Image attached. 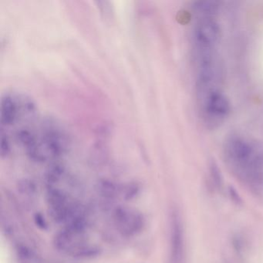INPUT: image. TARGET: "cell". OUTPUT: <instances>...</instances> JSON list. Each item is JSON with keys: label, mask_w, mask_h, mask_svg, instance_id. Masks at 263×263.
<instances>
[{"label": "cell", "mask_w": 263, "mask_h": 263, "mask_svg": "<svg viewBox=\"0 0 263 263\" xmlns=\"http://www.w3.org/2000/svg\"><path fill=\"white\" fill-rule=\"evenodd\" d=\"M201 116L208 127H218L229 118L231 104L219 85L196 87Z\"/></svg>", "instance_id": "cell-4"}, {"label": "cell", "mask_w": 263, "mask_h": 263, "mask_svg": "<svg viewBox=\"0 0 263 263\" xmlns=\"http://www.w3.org/2000/svg\"><path fill=\"white\" fill-rule=\"evenodd\" d=\"M35 221H36V224L41 229H45L47 227V222H46L45 219L41 214L36 215Z\"/></svg>", "instance_id": "cell-12"}, {"label": "cell", "mask_w": 263, "mask_h": 263, "mask_svg": "<svg viewBox=\"0 0 263 263\" xmlns=\"http://www.w3.org/2000/svg\"><path fill=\"white\" fill-rule=\"evenodd\" d=\"M16 138L27 156L37 163L61 158L68 150L70 138L65 129L53 118H44L16 132Z\"/></svg>", "instance_id": "cell-1"}, {"label": "cell", "mask_w": 263, "mask_h": 263, "mask_svg": "<svg viewBox=\"0 0 263 263\" xmlns=\"http://www.w3.org/2000/svg\"><path fill=\"white\" fill-rule=\"evenodd\" d=\"M37 107L34 101L24 93H7L1 100V130L12 127L16 130L36 121Z\"/></svg>", "instance_id": "cell-3"}, {"label": "cell", "mask_w": 263, "mask_h": 263, "mask_svg": "<svg viewBox=\"0 0 263 263\" xmlns=\"http://www.w3.org/2000/svg\"><path fill=\"white\" fill-rule=\"evenodd\" d=\"M19 189L22 195H26L27 196L31 197V198L33 195H36V190L35 184L28 180L21 181L20 183Z\"/></svg>", "instance_id": "cell-10"}, {"label": "cell", "mask_w": 263, "mask_h": 263, "mask_svg": "<svg viewBox=\"0 0 263 263\" xmlns=\"http://www.w3.org/2000/svg\"><path fill=\"white\" fill-rule=\"evenodd\" d=\"M87 229L77 226H64L55 235L53 245L61 253L76 258H91L98 256L100 249L89 242Z\"/></svg>", "instance_id": "cell-5"}, {"label": "cell", "mask_w": 263, "mask_h": 263, "mask_svg": "<svg viewBox=\"0 0 263 263\" xmlns=\"http://www.w3.org/2000/svg\"><path fill=\"white\" fill-rule=\"evenodd\" d=\"M211 177H212V181H214L215 185L218 187H221L222 185V175L220 172L217 164L212 163L210 167Z\"/></svg>", "instance_id": "cell-11"}, {"label": "cell", "mask_w": 263, "mask_h": 263, "mask_svg": "<svg viewBox=\"0 0 263 263\" xmlns=\"http://www.w3.org/2000/svg\"><path fill=\"white\" fill-rule=\"evenodd\" d=\"M114 224L123 236H136L144 229L145 220L141 212L132 208L120 206L113 214Z\"/></svg>", "instance_id": "cell-8"}, {"label": "cell", "mask_w": 263, "mask_h": 263, "mask_svg": "<svg viewBox=\"0 0 263 263\" xmlns=\"http://www.w3.org/2000/svg\"><path fill=\"white\" fill-rule=\"evenodd\" d=\"M238 195V194H237L236 191L233 187L229 189V195H230L231 198H232L233 201H235L237 204H239L241 202V198H240Z\"/></svg>", "instance_id": "cell-13"}, {"label": "cell", "mask_w": 263, "mask_h": 263, "mask_svg": "<svg viewBox=\"0 0 263 263\" xmlns=\"http://www.w3.org/2000/svg\"><path fill=\"white\" fill-rule=\"evenodd\" d=\"M124 187L109 180H103L98 185V193L107 199H114L120 195L124 196Z\"/></svg>", "instance_id": "cell-9"}, {"label": "cell", "mask_w": 263, "mask_h": 263, "mask_svg": "<svg viewBox=\"0 0 263 263\" xmlns=\"http://www.w3.org/2000/svg\"><path fill=\"white\" fill-rule=\"evenodd\" d=\"M186 238L184 222L179 211L173 209L169 218L168 263H185Z\"/></svg>", "instance_id": "cell-6"}, {"label": "cell", "mask_w": 263, "mask_h": 263, "mask_svg": "<svg viewBox=\"0 0 263 263\" xmlns=\"http://www.w3.org/2000/svg\"><path fill=\"white\" fill-rule=\"evenodd\" d=\"M220 30L213 16H201L193 31L194 50H215L219 42Z\"/></svg>", "instance_id": "cell-7"}, {"label": "cell", "mask_w": 263, "mask_h": 263, "mask_svg": "<svg viewBox=\"0 0 263 263\" xmlns=\"http://www.w3.org/2000/svg\"><path fill=\"white\" fill-rule=\"evenodd\" d=\"M223 156L229 168L251 187L263 185V146L253 138L232 134L223 144Z\"/></svg>", "instance_id": "cell-2"}]
</instances>
